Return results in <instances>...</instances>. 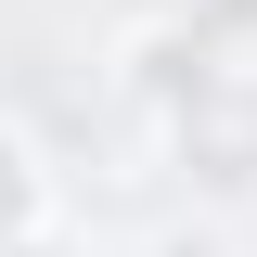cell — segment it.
<instances>
[{
    "label": "cell",
    "instance_id": "cell-1",
    "mask_svg": "<svg viewBox=\"0 0 257 257\" xmlns=\"http://www.w3.org/2000/svg\"><path fill=\"white\" fill-rule=\"evenodd\" d=\"M167 155L206 193H257V64H219L206 90L167 103Z\"/></svg>",
    "mask_w": 257,
    "mask_h": 257
},
{
    "label": "cell",
    "instance_id": "cell-2",
    "mask_svg": "<svg viewBox=\"0 0 257 257\" xmlns=\"http://www.w3.org/2000/svg\"><path fill=\"white\" fill-rule=\"evenodd\" d=\"M219 64H231V52L206 39V13H167V26L128 39V90H142V103H180V90H206Z\"/></svg>",
    "mask_w": 257,
    "mask_h": 257
},
{
    "label": "cell",
    "instance_id": "cell-3",
    "mask_svg": "<svg viewBox=\"0 0 257 257\" xmlns=\"http://www.w3.org/2000/svg\"><path fill=\"white\" fill-rule=\"evenodd\" d=\"M39 219H52V180H39V155H26V128H0V244H26Z\"/></svg>",
    "mask_w": 257,
    "mask_h": 257
},
{
    "label": "cell",
    "instance_id": "cell-4",
    "mask_svg": "<svg viewBox=\"0 0 257 257\" xmlns=\"http://www.w3.org/2000/svg\"><path fill=\"white\" fill-rule=\"evenodd\" d=\"M155 257H231V244H219V231H167Z\"/></svg>",
    "mask_w": 257,
    "mask_h": 257
},
{
    "label": "cell",
    "instance_id": "cell-5",
    "mask_svg": "<svg viewBox=\"0 0 257 257\" xmlns=\"http://www.w3.org/2000/svg\"><path fill=\"white\" fill-rule=\"evenodd\" d=\"M0 257H77V244H64V231H52V219H39V231H26V244H0Z\"/></svg>",
    "mask_w": 257,
    "mask_h": 257
}]
</instances>
